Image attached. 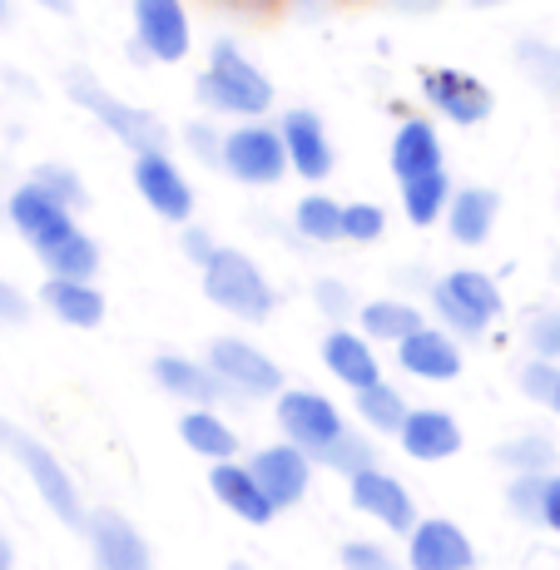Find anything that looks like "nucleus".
I'll return each instance as SVG.
<instances>
[{
  "instance_id": "1",
  "label": "nucleus",
  "mask_w": 560,
  "mask_h": 570,
  "mask_svg": "<svg viewBox=\"0 0 560 570\" xmlns=\"http://www.w3.org/2000/svg\"><path fill=\"white\" fill-rule=\"evenodd\" d=\"M199 100L218 115L258 119L273 105V85L238 55L234 40H218L214 55H208V70L199 75Z\"/></svg>"
},
{
  "instance_id": "2",
  "label": "nucleus",
  "mask_w": 560,
  "mask_h": 570,
  "mask_svg": "<svg viewBox=\"0 0 560 570\" xmlns=\"http://www.w3.org/2000/svg\"><path fill=\"white\" fill-rule=\"evenodd\" d=\"M204 293L214 308L244 317V323H268L273 313V288L258 273V263L238 248H218L214 258L204 263Z\"/></svg>"
},
{
  "instance_id": "3",
  "label": "nucleus",
  "mask_w": 560,
  "mask_h": 570,
  "mask_svg": "<svg viewBox=\"0 0 560 570\" xmlns=\"http://www.w3.org/2000/svg\"><path fill=\"white\" fill-rule=\"evenodd\" d=\"M70 95H75V100H80L85 109H90L95 119H100L109 135H119V145L135 149V155H164V149H169V129H164L154 115H145V109L115 100V95H109L105 85L95 80V75L75 70V75H70Z\"/></svg>"
},
{
  "instance_id": "4",
  "label": "nucleus",
  "mask_w": 560,
  "mask_h": 570,
  "mask_svg": "<svg viewBox=\"0 0 560 570\" xmlns=\"http://www.w3.org/2000/svg\"><path fill=\"white\" fill-rule=\"evenodd\" d=\"M0 446H6V452L16 456L20 466H26V476L36 481L40 501H46V507H50L65 525H80V521H85V511H80V491H75L70 471L55 462L50 446H40L36 436H26L20 426H10V422H0Z\"/></svg>"
},
{
  "instance_id": "5",
  "label": "nucleus",
  "mask_w": 560,
  "mask_h": 570,
  "mask_svg": "<svg viewBox=\"0 0 560 570\" xmlns=\"http://www.w3.org/2000/svg\"><path fill=\"white\" fill-rule=\"evenodd\" d=\"M224 169L238 184H278L288 174V145L278 129L268 125H238L234 135H224Z\"/></svg>"
},
{
  "instance_id": "6",
  "label": "nucleus",
  "mask_w": 560,
  "mask_h": 570,
  "mask_svg": "<svg viewBox=\"0 0 560 570\" xmlns=\"http://www.w3.org/2000/svg\"><path fill=\"white\" fill-rule=\"evenodd\" d=\"M278 426H283V442L303 446V452L323 456L327 446L337 442V436L347 432L343 426V412L333 407L327 397H317V392H278Z\"/></svg>"
},
{
  "instance_id": "7",
  "label": "nucleus",
  "mask_w": 560,
  "mask_h": 570,
  "mask_svg": "<svg viewBox=\"0 0 560 570\" xmlns=\"http://www.w3.org/2000/svg\"><path fill=\"white\" fill-rule=\"evenodd\" d=\"M208 367H214L234 392H244V397H273V392L283 387L278 363H273L268 353H258L254 343H244V337H214Z\"/></svg>"
},
{
  "instance_id": "8",
  "label": "nucleus",
  "mask_w": 560,
  "mask_h": 570,
  "mask_svg": "<svg viewBox=\"0 0 560 570\" xmlns=\"http://www.w3.org/2000/svg\"><path fill=\"white\" fill-rule=\"evenodd\" d=\"M248 466H254L258 487L268 491V501L278 511L283 507H298V501L307 497V487H313V452H303V446H293V442L263 446Z\"/></svg>"
},
{
  "instance_id": "9",
  "label": "nucleus",
  "mask_w": 560,
  "mask_h": 570,
  "mask_svg": "<svg viewBox=\"0 0 560 570\" xmlns=\"http://www.w3.org/2000/svg\"><path fill=\"white\" fill-rule=\"evenodd\" d=\"M10 224L20 228V238H26L30 248H55V244H65V238L75 234V218H70V208H65L60 199H50L40 184H26V189H16L10 194Z\"/></svg>"
},
{
  "instance_id": "10",
  "label": "nucleus",
  "mask_w": 560,
  "mask_h": 570,
  "mask_svg": "<svg viewBox=\"0 0 560 570\" xmlns=\"http://www.w3.org/2000/svg\"><path fill=\"white\" fill-rule=\"evenodd\" d=\"M135 189H139V199H145L159 218H169V224H184V218L194 214V189L169 155H139L135 159Z\"/></svg>"
},
{
  "instance_id": "11",
  "label": "nucleus",
  "mask_w": 560,
  "mask_h": 570,
  "mask_svg": "<svg viewBox=\"0 0 560 570\" xmlns=\"http://www.w3.org/2000/svg\"><path fill=\"white\" fill-rule=\"evenodd\" d=\"M135 36L145 55L174 65L189 55V16L179 0H135Z\"/></svg>"
},
{
  "instance_id": "12",
  "label": "nucleus",
  "mask_w": 560,
  "mask_h": 570,
  "mask_svg": "<svg viewBox=\"0 0 560 570\" xmlns=\"http://www.w3.org/2000/svg\"><path fill=\"white\" fill-rule=\"evenodd\" d=\"M477 551H471L466 531L442 517L416 521L407 531V566L412 570H471Z\"/></svg>"
},
{
  "instance_id": "13",
  "label": "nucleus",
  "mask_w": 560,
  "mask_h": 570,
  "mask_svg": "<svg viewBox=\"0 0 560 570\" xmlns=\"http://www.w3.org/2000/svg\"><path fill=\"white\" fill-rule=\"evenodd\" d=\"M353 507L362 517L382 521L387 531H412L416 525V507H412V491L402 487L397 476H387V471L367 466L353 476Z\"/></svg>"
},
{
  "instance_id": "14",
  "label": "nucleus",
  "mask_w": 560,
  "mask_h": 570,
  "mask_svg": "<svg viewBox=\"0 0 560 570\" xmlns=\"http://www.w3.org/2000/svg\"><path fill=\"white\" fill-rule=\"evenodd\" d=\"M85 531H90V546H95V570H154L145 535L119 511H95L85 521Z\"/></svg>"
},
{
  "instance_id": "15",
  "label": "nucleus",
  "mask_w": 560,
  "mask_h": 570,
  "mask_svg": "<svg viewBox=\"0 0 560 570\" xmlns=\"http://www.w3.org/2000/svg\"><path fill=\"white\" fill-rule=\"evenodd\" d=\"M278 135L288 145V169H298L307 184H323L333 174V145H327V129L313 109H288Z\"/></svg>"
},
{
  "instance_id": "16",
  "label": "nucleus",
  "mask_w": 560,
  "mask_h": 570,
  "mask_svg": "<svg viewBox=\"0 0 560 570\" xmlns=\"http://www.w3.org/2000/svg\"><path fill=\"white\" fill-rule=\"evenodd\" d=\"M422 90H426V100L452 119V125H481V119L491 115V105H497L487 85L471 80V75H461V70H426Z\"/></svg>"
},
{
  "instance_id": "17",
  "label": "nucleus",
  "mask_w": 560,
  "mask_h": 570,
  "mask_svg": "<svg viewBox=\"0 0 560 570\" xmlns=\"http://www.w3.org/2000/svg\"><path fill=\"white\" fill-rule=\"evenodd\" d=\"M397 363L422 382H452L461 372V347L446 327H416L397 343Z\"/></svg>"
},
{
  "instance_id": "18",
  "label": "nucleus",
  "mask_w": 560,
  "mask_h": 570,
  "mask_svg": "<svg viewBox=\"0 0 560 570\" xmlns=\"http://www.w3.org/2000/svg\"><path fill=\"white\" fill-rule=\"evenodd\" d=\"M397 436H402V452L416 456V462H446V456L461 452V426L442 407H412Z\"/></svg>"
},
{
  "instance_id": "19",
  "label": "nucleus",
  "mask_w": 560,
  "mask_h": 570,
  "mask_svg": "<svg viewBox=\"0 0 560 570\" xmlns=\"http://www.w3.org/2000/svg\"><path fill=\"white\" fill-rule=\"evenodd\" d=\"M208 487H214V497L224 501L228 511H234L238 521H254V525H268L278 517V507L268 501V491L258 487L254 466H238V462H218L208 471Z\"/></svg>"
},
{
  "instance_id": "20",
  "label": "nucleus",
  "mask_w": 560,
  "mask_h": 570,
  "mask_svg": "<svg viewBox=\"0 0 560 570\" xmlns=\"http://www.w3.org/2000/svg\"><path fill=\"white\" fill-rule=\"evenodd\" d=\"M154 377H159V387H169L174 397L194 402V407H218V402L234 392L214 367H199V363H189V357H159Z\"/></svg>"
},
{
  "instance_id": "21",
  "label": "nucleus",
  "mask_w": 560,
  "mask_h": 570,
  "mask_svg": "<svg viewBox=\"0 0 560 570\" xmlns=\"http://www.w3.org/2000/svg\"><path fill=\"white\" fill-rule=\"evenodd\" d=\"M323 363H327V372H333L337 382H347L353 392L377 387V382H382L377 357H372L367 337L347 333V327H337V333H327V337H323Z\"/></svg>"
},
{
  "instance_id": "22",
  "label": "nucleus",
  "mask_w": 560,
  "mask_h": 570,
  "mask_svg": "<svg viewBox=\"0 0 560 570\" xmlns=\"http://www.w3.org/2000/svg\"><path fill=\"white\" fill-rule=\"evenodd\" d=\"M436 169H442V139H436V129L426 119H407L397 129V139H392V174L407 184Z\"/></svg>"
},
{
  "instance_id": "23",
  "label": "nucleus",
  "mask_w": 560,
  "mask_h": 570,
  "mask_svg": "<svg viewBox=\"0 0 560 570\" xmlns=\"http://www.w3.org/2000/svg\"><path fill=\"white\" fill-rule=\"evenodd\" d=\"M497 208H501V199L491 189H461V194H452V204H446V228H452L456 244L477 248L491 238Z\"/></svg>"
},
{
  "instance_id": "24",
  "label": "nucleus",
  "mask_w": 560,
  "mask_h": 570,
  "mask_svg": "<svg viewBox=\"0 0 560 570\" xmlns=\"http://www.w3.org/2000/svg\"><path fill=\"white\" fill-rule=\"evenodd\" d=\"M40 303L70 327H100V317H105V298L80 278H50Z\"/></svg>"
},
{
  "instance_id": "25",
  "label": "nucleus",
  "mask_w": 560,
  "mask_h": 570,
  "mask_svg": "<svg viewBox=\"0 0 560 570\" xmlns=\"http://www.w3.org/2000/svg\"><path fill=\"white\" fill-rule=\"evenodd\" d=\"M179 436H184V446H189V452L208 456V462H234V452H238L234 426H228L214 407H194V412H184Z\"/></svg>"
},
{
  "instance_id": "26",
  "label": "nucleus",
  "mask_w": 560,
  "mask_h": 570,
  "mask_svg": "<svg viewBox=\"0 0 560 570\" xmlns=\"http://www.w3.org/2000/svg\"><path fill=\"white\" fill-rule=\"evenodd\" d=\"M416 327H426V323L407 298H377L362 308V333L377 337V343H402V337H412Z\"/></svg>"
},
{
  "instance_id": "27",
  "label": "nucleus",
  "mask_w": 560,
  "mask_h": 570,
  "mask_svg": "<svg viewBox=\"0 0 560 570\" xmlns=\"http://www.w3.org/2000/svg\"><path fill=\"white\" fill-rule=\"evenodd\" d=\"M446 204H452V179H446V169L402 184V208H407L412 224H422V228L436 224V218L446 214Z\"/></svg>"
},
{
  "instance_id": "28",
  "label": "nucleus",
  "mask_w": 560,
  "mask_h": 570,
  "mask_svg": "<svg viewBox=\"0 0 560 570\" xmlns=\"http://www.w3.org/2000/svg\"><path fill=\"white\" fill-rule=\"evenodd\" d=\"M40 258H46L50 278H80V283H90L95 273H100V248H95V238H85L80 228H75L65 244L46 248Z\"/></svg>"
},
{
  "instance_id": "29",
  "label": "nucleus",
  "mask_w": 560,
  "mask_h": 570,
  "mask_svg": "<svg viewBox=\"0 0 560 570\" xmlns=\"http://www.w3.org/2000/svg\"><path fill=\"white\" fill-rule=\"evenodd\" d=\"M497 462L511 466L515 476H551L556 442L546 432H525V436H515V442H501L497 446Z\"/></svg>"
},
{
  "instance_id": "30",
  "label": "nucleus",
  "mask_w": 560,
  "mask_h": 570,
  "mask_svg": "<svg viewBox=\"0 0 560 570\" xmlns=\"http://www.w3.org/2000/svg\"><path fill=\"white\" fill-rule=\"evenodd\" d=\"M293 224L313 244H337L343 238V204H333L327 194H307L298 204V214H293Z\"/></svg>"
},
{
  "instance_id": "31",
  "label": "nucleus",
  "mask_w": 560,
  "mask_h": 570,
  "mask_svg": "<svg viewBox=\"0 0 560 570\" xmlns=\"http://www.w3.org/2000/svg\"><path fill=\"white\" fill-rule=\"evenodd\" d=\"M407 402H402L397 387H387V382H377V387H362L357 392V416L367 426H377V432H402V422H407Z\"/></svg>"
},
{
  "instance_id": "32",
  "label": "nucleus",
  "mask_w": 560,
  "mask_h": 570,
  "mask_svg": "<svg viewBox=\"0 0 560 570\" xmlns=\"http://www.w3.org/2000/svg\"><path fill=\"white\" fill-rule=\"evenodd\" d=\"M446 288H452V298H461L477 317H497L507 303H501V288H497V278H487V273H477V268H456L452 278H442Z\"/></svg>"
},
{
  "instance_id": "33",
  "label": "nucleus",
  "mask_w": 560,
  "mask_h": 570,
  "mask_svg": "<svg viewBox=\"0 0 560 570\" xmlns=\"http://www.w3.org/2000/svg\"><path fill=\"white\" fill-rule=\"evenodd\" d=\"M317 466H333V471H343L347 481L357 476V471H367V466H377V452H372V442L367 436H357V432H343L333 446H327L323 456H313Z\"/></svg>"
},
{
  "instance_id": "34",
  "label": "nucleus",
  "mask_w": 560,
  "mask_h": 570,
  "mask_svg": "<svg viewBox=\"0 0 560 570\" xmlns=\"http://www.w3.org/2000/svg\"><path fill=\"white\" fill-rule=\"evenodd\" d=\"M432 308H436V317L446 323V333L452 337H481L487 333V317H477L461 298H452L446 283H432Z\"/></svg>"
},
{
  "instance_id": "35",
  "label": "nucleus",
  "mask_w": 560,
  "mask_h": 570,
  "mask_svg": "<svg viewBox=\"0 0 560 570\" xmlns=\"http://www.w3.org/2000/svg\"><path fill=\"white\" fill-rule=\"evenodd\" d=\"M521 392L531 402H541L546 412H560V363H551V357L525 363L521 367Z\"/></svg>"
},
{
  "instance_id": "36",
  "label": "nucleus",
  "mask_w": 560,
  "mask_h": 570,
  "mask_svg": "<svg viewBox=\"0 0 560 570\" xmlns=\"http://www.w3.org/2000/svg\"><path fill=\"white\" fill-rule=\"evenodd\" d=\"M382 228H387V214L377 204H347L343 208V238L353 244H377Z\"/></svg>"
},
{
  "instance_id": "37",
  "label": "nucleus",
  "mask_w": 560,
  "mask_h": 570,
  "mask_svg": "<svg viewBox=\"0 0 560 570\" xmlns=\"http://www.w3.org/2000/svg\"><path fill=\"white\" fill-rule=\"evenodd\" d=\"M30 184H40V189H46L50 199H60L65 208L85 204V184H80V174L60 169V164H40V169H36V179H30Z\"/></svg>"
},
{
  "instance_id": "38",
  "label": "nucleus",
  "mask_w": 560,
  "mask_h": 570,
  "mask_svg": "<svg viewBox=\"0 0 560 570\" xmlns=\"http://www.w3.org/2000/svg\"><path fill=\"white\" fill-rule=\"evenodd\" d=\"M507 501H511V511H515L521 521H536V525H541L546 476H515V481H511V491H507Z\"/></svg>"
},
{
  "instance_id": "39",
  "label": "nucleus",
  "mask_w": 560,
  "mask_h": 570,
  "mask_svg": "<svg viewBox=\"0 0 560 570\" xmlns=\"http://www.w3.org/2000/svg\"><path fill=\"white\" fill-rule=\"evenodd\" d=\"M525 343H531L536 357H551V363H560V313H536L531 327H525Z\"/></svg>"
},
{
  "instance_id": "40",
  "label": "nucleus",
  "mask_w": 560,
  "mask_h": 570,
  "mask_svg": "<svg viewBox=\"0 0 560 570\" xmlns=\"http://www.w3.org/2000/svg\"><path fill=\"white\" fill-rule=\"evenodd\" d=\"M521 65H525V70H531L551 95L560 90V55H556V50H546V46H536V40H525V46H521Z\"/></svg>"
},
{
  "instance_id": "41",
  "label": "nucleus",
  "mask_w": 560,
  "mask_h": 570,
  "mask_svg": "<svg viewBox=\"0 0 560 570\" xmlns=\"http://www.w3.org/2000/svg\"><path fill=\"white\" fill-rule=\"evenodd\" d=\"M313 303L327 317H347V313H353V293H347V283H337V278H317L313 283Z\"/></svg>"
},
{
  "instance_id": "42",
  "label": "nucleus",
  "mask_w": 560,
  "mask_h": 570,
  "mask_svg": "<svg viewBox=\"0 0 560 570\" xmlns=\"http://www.w3.org/2000/svg\"><path fill=\"white\" fill-rule=\"evenodd\" d=\"M343 566L347 570H392V556L372 541H347L343 546Z\"/></svg>"
},
{
  "instance_id": "43",
  "label": "nucleus",
  "mask_w": 560,
  "mask_h": 570,
  "mask_svg": "<svg viewBox=\"0 0 560 570\" xmlns=\"http://www.w3.org/2000/svg\"><path fill=\"white\" fill-rule=\"evenodd\" d=\"M184 145H189L199 159H208V164H224V139H218L208 125H189V129H184Z\"/></svg>"
},
{
  "instance_id": "44",
  "label": "nucleus",
  "mask_w": 560,
  "mask_h": 570,
  "mask_svg": "<svg viewBox=\"0 0 560 570\" xmlns=\"http://www.w3.org/2000/svg\"><path fill=\"white\" fill-rule=\"evenodd\" d=\"M184 254H189V258H194V263H199V268H204V263L218 254V244H214V238L204 234V228H184Z\"/></svg>"
},
{
  "instance_id": "45",
  "label": "nucleus",
  "mask_w": 560,
  "mask_h": 570,
  "mask_svg": "<svg viewBox=\"0 0 560 570\" xmlns=\"http://www.w3.org/2000/svg\"><path fill=\"white\" fill-rule=\"evenodd\" d=\"M30 308H26V298H20L10 283H0V323H26Z\"/></svg>"
},
{
  "instance_id": "46",
  "label": "nucleus",
  "mask_w": 560,
  "mask_h": 570,
  "mask_svg": "<svg viewBox=\"0 0 560 570\" xmlns=\"http://www.w3.org/2000/svg\"><path fill=\"white\" fill-rule=\"evenodd\" d=\"M541 525L560 535V476H546V501H541Z\"/></svg>"
},
{
  "instance_id": "47",
  "label": "nucleus",
  "mask_w": 560,
  "mask_h": 570,
  "mask_svg": "<svg viewBox=\"0 0 560 570\" xmlns=\"http://www.w3.org/2000/svg\"><path fill=\"white\" fill-rule=\"evenodd\" d=\"M224 10H238V16H273L283 0H218Z\"/></svg>"
},
{
  "instance_id": "48",
  "label": "nucleus",
  "mask_w": 560,
  "mask_h": 570,
  "mask_svg": "<svg viewBox=\"0 0 560 570\" xmlns=\"http://www.w3.org/2000/svg\"><path fill=\"white\" fill-rule=\"evenodd\" d=\"M397 6H407V10H432L436 0H397Z\"/></svg>"
},
{
  "instance_id": "49",
  "label": "nucleus",
  "mask_w": 560,
  "mask_h": 570,
  "mask_svg": "<svg viewBox=\"0 0 560 570\" xmlns=\"http://www.w3.org/2000/svg\"><path fill=\"white\" fill-rule=\"evenodd\" d=\"M0 570H10V541L0 535Z\"/></svg>"
},
{
  "instance_id": "50",
  "label": "nucleus",
  "mask_w": 560,
  "mask_h": 570,
  "mask_svg": "<svg viewBox=\"0 0 560 570\" xmlns=\"http://www.w3.org/2000/svg\"><path fill=\"white\" fill-rule=\"evenodd\" d=\"M40 6H50V10H60V16H65V10H70V0H40Z\"/></svg>"
},
{
  "instance_id": "51",
  "label": "nucleus",
  "mask_w": 560,
  "mask_h": 570,
  "mask_svg": "<svg viewBox=\"0 0 560 570\" xmlns=\"http://www.w3.org/2000/svg\"><path fill=\"white\" fill-rule=\"evenodd\" d=\"M228 570H248V566H238V561H234V566H228Z\"/></svg>"
},
{
  "instance_id": "52",
  "label": "nucleus",
  "mask_w": 560,
  "mask_h": 570,
  "mask_svg": "<svg viewBox=\"0 0 560 570\" xmlns=\"http://www.w3.org/2000/svg\"><path fill=\"white\" fill-rule=\"evenodd\" d=\"M0 16H6V6H0Z\"/></svg>"
}]
</instances>
